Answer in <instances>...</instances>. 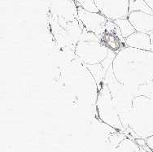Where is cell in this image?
<instances>
[{
    "label": "cell",
    "mask_w": 153,
    "mask_h": 152,
    "mask_svg": "<svg viewBox=\"0 0 153 152\" xmlns=\"http://www.w3.org/2000/svg\"><path fill=\"white\" fill-rule=\"evenodd\" d=\"M112 73L125 85H145L153 80V52L126 47L115 56Z\"/></svg>",
    "instance_id": "cell-1"
},
{
    "label": "cell",
    "mask_w": 153,
    "mask_h": 152,
    "mask_svg": "<svg viewBox=\"0 0 153 152\" xmlns=\"http://www.w3.org/2000/svg\"><path fill=\"white\" fill-rule=\"evenodd\" d=\"M75 55L84 65L102 64L109 55V50L100 41H80L76 44Z\"/></svg>",
    "instance_id": "cell-2"
},
{
    "label": "cell",
    "mask_w": 153,
    "mask_h": 152,
    "mask_svg": "<svg viewBox=\"0 0 153 152\" xmlns=\"http://www.w3.org/2000/svg\"><path fill=\"white\" fill-rule=\"evenodd\" d=\"M136 120L146 127L147 136L153 135V101L143 95H137L133 102L131 111L129 112Z\"/></svg>",
    "instance_id": "cell-3"
},
{
    "label": "cell",
    "mask_w": 153,
    "mask_h": 152,
    "mask_svg": "<svg viewBox=\"0 0 153 152\" xmlns=\"http://www.w3.org/2000/svg\"><path fill=\"white\" fill-rule=\"evenodd\" d=\"M99 12L110 21L128 18L130 0H94Z\"/></svg>",
    "instance_id": "cell-4"
},
{
    "label": "cell",
    "mask_w": 153,
    "mask_h": 152,
    "mask_svg": "<svg viewBox=\"0 0 153 152\" xmlns=\"http://www.w3.org/2000/svg\"><path fill=\"white\" fill-rule=\"evenodd\" d=\"M77 19L85 29L99 37L102 35L106 29V24L108 21V19L100 12H90L79 6H77Z\"/></svg>",
    "instance_id": "cell-5"
},
{
    "label": "cell",
    "mask_w": 153,
    "mask_h": 152,
    "mask_svg": "<svg viewBox=\"0 0 153 152\" xmlns=\"http://www.w3.org/2000/svg\"><path fill=\"white\" fill-rule=\"evenodd\" d=\"M128 19L136 32L150 34L153 31V14L144 12H130Z\"/></svg>",
    "instance_id": "cell-6"
},
{
    "label": "cell",
    "mask_w": 153,
    "mask_h": 152,
    "mask_svg": "<svg viewBox=\"0 0 153 152\" xmlns=\"http://www.w3.org/2000/svg\"><path fill=\"white\" fill-rule=\"evenodd\" d=\"M126 47L138 50H151L150 36L147 33L135 32L125 39Z\"/></svg>",
    "instance_id": "cell-7"
},
{
    "label": "cell",
    "mask_w": 153,
    "mask_h": 152,
    "mask_svg": "<svg viewBox=\"0 0 153 152\" xmlns=\"http://www.w3.org/2000/svg\"><path fill=\"white\" fill-rule=\"evenodd\" d=\"M114 21V23L117 25V27L120 29V33L122 38L126 39L129 36L133 34L134 33H135V29L132 25V24L130 23L128 18H124V19H118Z\"/></svg>",
    "instance_id": "cell-8"
},
{
    "label": "cell",
    "mask_w": 153,
    "mask_h": 152,
    "mask_svg": "<svg viewBox=\"0 0 153 152\" xmlns=\"http://www.w3.org/2000/svg\"><path fill=\"white\" fill-rule=\"evenodd\" d=\"M129 11L130 12H144L147 13L153 14V11L148 6L145 0H130V5H129Z\"/></svg>",
    "instance_id": "cell-9"
},
{
    "label": "cell",
    "mask_w": 153,
    "mask_h": 152,
    "mask_svg": "<svg viewBox=\"0 0 153 152\" xmlns=\"http://www.w3.org/2000/svg\"><path fill=\"white\" fill-rule=\"evenodd\" d=\"M138 95H143L153 101V80L145 85H139Z\"/></svg>",
    "instance_id": "cell-10"
},
{
    "label": "cell",
    "mask_w": 153,
    "mask_h": 152,
    "mask_svg": "<svg viewBox=\"0 0 153 152\" xmlns=\"http://www.w3.org/2000/svg\"><path fill=\"white\" fill-rule=\"evenodd\" d=\"M77 6L82 7V8L93 12H100L97 7L95 6L94 0H75Z\"/></svg>",
    "instance_id": "cell-11"
},
{
    "label": "cell",
    "mask_w": 153,
    "mask_h": 152,
    "mask_svg": "<svg viewBox=\"0 0 153 152\" xmlns=\"http://www.w3.org/2000/svg\"><path fill=\"white\" fill-rule=\"evenodd\" d=\"M80 41H100V37L94 33L90 32L86 29L83 28L82 34Z\"/></svg>",
    "instance_id": "cell-12"
},
{
    "label": "cell",
    "mask_w": 153,
    "mask_h": 152,
    "mask_svg": "<svg viewBox=\"0 0 153 152\" xmlns=\"http://www.w3.org/2000/svg\"><path fill=\"white\" fill-rule=\"evenodd\" d=\"M149 36L151 39V51L153 52V31L149 34Z\"/></svg>",
    "instance_id": "cell-13"
},
{
    "label": "cell",
    "mask_w": 153,
    "mask_h": 152,
    "mask_svg": "<svg viewBox=\"0 0 153 152\" xmlns=\"http://www.w3.org/2000/svg\"><path fill=\"white\" fill-rule=\"evenodd\" d=\"M145 1L148 4V6L150 7L151 9L153 11V0H145Z\"/></svg>",
    "instance_id": "cell-14"
}]
</instances>
